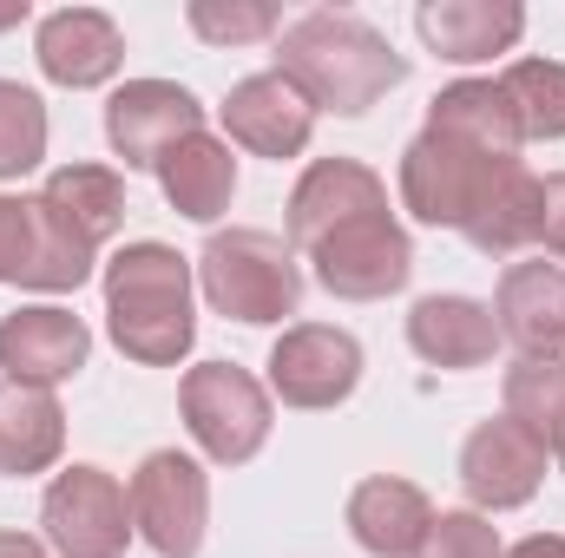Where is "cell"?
I'll use <instances>...</instances> for the list:
<instances>
[{"mask_svg":"<svg viewBox=\"0 0 565 558\" xmlns=\"http://www.w3.org/2000/svg\"><path fill=\"white\" fill-rule=\"evenodd\" d=\"M277 73L296 79V93H302L316 112L362 119L375 99H388V93L408 79V60L388 46V33H375L362 13L316 7V13H302V20L282 26Z\"/></svg>","mask_w":565,"mask_h":558,"instance_id":"obj_1","label":"cell"},{"mask_svg":"<svg viewBox=\"0 0 565 558\" xmlns=\"http://www.w3.org/2000/svg\"><path fill=\"white\" fill-rule=\"evenodd\" d=\"M106 329H113L126 362L178 368L198 342L191 264L171 244H126L106 264Z\"/></svg>","mask_w":565,"mask_h":558,"instance_id":"obj_2","label":"cell"},{"mask_svg":"<svg viewBox=\"0 0 565 558\" xmlns=\"http://www.w3.org/2000/svg\"><path fill=\"white\" fill-rule=\"evenodd\" d=\"M198 289L217 315L231 322H282L302 302V264L270 230H217L198 257Z\"/></svg>","mask_w":565,"mask_h":558,"instance_id":"obj_3","label":"cell"},{"mask_svg":"<svg viewBox=\"0 0 565 558\" xmlns=\"http://www.w3.org/2000/svg\"><path fill=\"white\" fill-rule=\"evenodd\" d=\"M178 408H184L191 440L204 447V460L217 466H244L270 440V388L237 362H198L178 388Z\"/></svg>","mask_w":565,"mask_h":558,"instance_id":"obj_4","label":"cell"},{"mask_svg":"<svg viewBox=\"0 0 565 558\" xmlns=\"http://www.w3.org/2000/svg\"><path fill=\"white\" fill-rule=\"evenodd\" d=\"M126 500H132L139 539L158 558H198L204 519H211V480H204V466L191 453H178V447L145 453L132 486H126Z\"/></svg>","mask_w":565,"mask_h":558,"instance_id":"obj_5","label":"cell"},{"mask_svg":"<svg viewBox=\"0 0 565 558\" xmlns=\"http://www.w3.org/2000/svg\"><path fill=\"white\" fill-rule=\"evenodd\" d=\"M46 546L60 558H126L132 546V500L106 466H66L40 500Z\"/></svg>","mask_w":565,"mask_h":558,"instance_id":"obj_6","label":"cell"},{"mask_svg":"<svg viewBox=\"0 0 565 558\" xmlns=\"http://www.w3.org/2000/svg\"><path fill=\"white\" fill-rule=\"evenodd\" d=\"M302 257L316 264V282H322L329 296H342V302L395 296V289L408 282V270H415V244H408V230H402L388 211L329 230V237H322L316 250H302Z\"/></svg>","mask_w":565,"mask_h":558,"instance_id":"obj_7","label":"cell"},{"mask_svg":"<svg viewBox=\"0 0 565 558\" xmlns=\"http://www.w3.org/2000/svg\"><path fill=\"white\" fill-rule=\"evenodd\" d=\"M362 382V342L349 329H329V322H296L282 329L277 348H270V395L282 408H302V415H322V408H342Z\"/></svg>","mask_w":565,"mask_h":558,"instance_id":"obj_8","label":"cell"},{"mask_svg":"<svg viewBox=\"0 0 565 558\" xmlns=\"http://www.w3.org/2000/svg\"><path fill=\"white\" fill-rule=\"evenodd\" d=\"M500 164L507 158H487V151L447 139V132H422V139L402 151V204L422 224H434V230H460Z\"/></svg>","mask_w":565,"mask_h":558,"instance_id":"obj_9","label":"cell"},{"mask_svg":"<svg viewBox=\"0 0 565 558\" xmlns=\"http://www.w3.org/2000/svg\"><path fill=\"white\" fill-rule=\"evenodd\" d=\"M204 132V106L178 79H126L106 99V144L126 158V171H158L164 151Z\"/></svg>","mask_w":565,"mask_h":558,"instance_id":"obj_10","label":"cell"},{"mask_svg":"<svg viewBox=\"0 0 565 558\" xmlns=\"http://www.w3.org/2000/svg\"><path fill=\"white\" fill-rule=\"evenodd\" d=\"M86 355H93V329L60 302H26L0 315V368L20 388H60L86 368Z\"/></svg>","mask_w":565,"mask_h":558,"instance_id":"obj_11","label":"cell"},{"mask_svg":"<svg viewBox=\"0 0 565 558\" xmlns=\"http://www.w3.org/2000/svg\"><path fill=\"white\" fill-rule=\"evenodd\" d=\"M546 480V447L533 433H520L513 420H480L460 447V486L473 500V513H513L540 493Z\"/></svg>","mask_w":565,"mask_h":558,"instance_id":"obj_12","label":"cell"},{"mask_svg":"<svg viewBox=\"0 0 565 558\" xmlns=\"http://www.w3.org/2000/svg\"><path fill=\"white\" fill-rule=\"evenodd\" d=\"M388 211V184L355 158H316L289 191V250H316L329 230Z\"/></svg>","mask_w":565,"mask_h":558,"instance_id":"obj_13","label":"cell"},{"mask_svg":"<svg viewBox=\"0 0 565 558\" xmlns=\"http://www.w3.org/2000/svg\"><path fill=\"white\" fill-rule=\"evenodd\" d=\"M33 60H40V73H46L53 86L86 93V86H106V79L126 66V33H119V20L99 13V7H60V13L40 20Z\"/></svg>","mask_w":565,"mask_h":558,"instance_id":"obj_14","label":"cell"},{"mask_svg":"<svg viewBox=\"0 0 565 558\" xmlns=\"http://www.w3.org/2000/svg\"><path fill=\"white\" fill-rule=\"evenodd\" d=\"M217 112H224L231 144H244V151H257V158H296V151L309 144V132H316V106L296 93V79H282L277 66L237 79Z\"/></svg>","mask_w":565,"mask_h":558,"instance_id":"obj_15","label":"cell"},{"mask_svg":"<svg viewBox=\"0 0 565 558\" xmlns=\"http://www.w3.org/2000/svg\"><path fill=\"white\" fill-rule=\"evenodd\" d=\"M427 526H434V506L415 480H395V473H375L349 493V533L355 546L375 558H422Z\"/></svg>","mask_w":565,"mask_h":558,"instance_id":"obj_16","label":"cell"},{"mask_svg":"<svg viewBox=\"0 0 565 558\" xmlns=\"http://www.w3.org/2000/svg\"><path fill=\"white\" fill-rule=\"evenodd\" d=\"M415 26L440 60L480 66L493 53H513V40L526 33V7H513V0H422Z\"/></svg>","mask_w":565,"mask_h":558,"instance_id":"obj_17","label":"cell"},{"mask_svg":"<svg viewBox=\"0 0 565 558\" xmlns=\"http://www.w3.org/2000/svg\"><path fill=\"white\" fill-rule=\"evenodd\" d=\"M493 322H500V335L520 355H559L565 348V270L559 264H507Z\"/></svg>","mask_w":565,"mask_h":558,"instance_id":"obj_18","label":"cell"},{"mask_svg":"<svg viewBox=\"0 0 565 558\" xmlns=\"http://www.w3.org/2000/svg\"><path fill=\"white\" fill-rule=\"evenodd\" d=\"M408 342L434 368H480L500 348V322L473 296H422L408 309Z\"/></svg>","mask_w":565,"mask_h":558,"instance_id":"obj_19","label":"cell"},{"mask_svg":"<svg viewBox=\"0 0 565 558\" xmlns=\"http://www.w3.org/2000/svg\"><path fill=\"white\" fill-rule=\"evenodd\" d=\"M540 184H546V178H533L520 158H507V164L493 171V184L480 191L473 217L460 224V237H467L480 257H513V250L540 244Z\"/></svg>","mask_w":565,"mask_h":558,"instance_id":"obj_20","label":"cell"},{"mask_svg":"<svg viewBox=\"0 0 565 558\" xmlns=\"http://www.w3.org/2000/svg\"><path fill=\"white\" fill-rule=\"evenodd\" d=\"M158 191H164V204H171L178 217L217 224V217L231 211V197H237V158H231V144L211 139V132H198V139H184L178 151H164Z\"/></svg>","mask_w":565,"mask_h":558,"instance_id":"obj_21","label":"cell"},{"mask_svg":"<svg viewBox=\"0 0 565 558\" xmlns=\"http://www.w3.org/2000/svg\"><path fill=\"white\" fill-rule=\"evenodd\" d=\"M427 132H447V139L473 144L487 158H513L520 151V126H513V106L500 93V79H454L434 93L427 106Z\"/></svg>","mask_w":565,"mask_h":558,"instance_id":"obj_22","label":"cell"},{"mask_svg":"<svg viewBox=\"0 0 565 558\" xmlns=\"http://www.w3.org/2000/svg\"><path fill=\"white\" fill-rule=\"evenodd\" d=\"M66 447V415L53 401V388H20V382H0V473L26 480V473H46Z\"/></svg>","mask_w":565,"mask_h":558,"instance_id":"obj_23","label":"cell"},{"mask_svg":"<svg viewBox=\"0 0 565 558\" xmlns=\"http://www.w3.org/2000/svg\"><path fill=\"white\" fill-rule=\"evenodd\" d=\"M93 264H99V244H93V237H86L60 204L33 197V250H26L20 289H46V296L79 289V282L93 277Z\"/></svg>","mask_w":565,"mask_h":558,"instance_id":"obj_24","label":"cell"},{"mask_svg":"<svg viewBox=\"0 0 565 558\" xmlns=\"http://www.w3.org/2000/svg\"><path fill=\"white\" fill-rule=\"evenodd\" d=\"M507 420L546 453H565V355H520L507 368Z\"/></svg>","mask_w":565,"mask_h":558,"instance_id":"obj_25","label":"cell"},{"mask_svg":"<svg viewBox=\"0 0 565 558\" xmlns=\"http://www.w3.org/2000/svg\"><path fill=\"white\" fill-rule=\"evenodd\" d=\"M40 197L60 204L93 244L119 237V224H126V184H119V171H106V164H60Z\"/></svg>","mask_w":565,"mask_h":558,"instance_id":"obj_26","label":"cell"},{"mask_svg":"<svg viewBox=\"0 0 565 558\" xmlns=\"http://www.w3.org/2000/svg\"><path fill=\"white\" fill-rule=\"evenodd\" d=\"M520 139H565V66L559 60H513L500 73Z\"/></svg>","mask_w":565,"mask_h":558,"instance_id":"obj_27","label":"cell"},{"mask_svg":"<svg viewBox=\"0 0 565 558\" xmlns=\"http://www.w3.org/2000/svg\"><path fill=\"white\" fill-rule=\"evenodd\" d=\"M46 158V106L33 86L0 79V178H26Z\"/></svg>","mask_w":565,"mask_h":558,"instance_id":"obj_28","label":"cell"},{"mask_svg":"<svg viewBox=\"0 0 565 558\" xmlns=\"http://www.w3.org/2000/svg\"><path fill=\"white\" fill-rule=\"evenodd\" d=\"M184 20H191V33L211 40V46H250V40H270L282 26L277 7H264V0H191Z\"/></svg>","mask_w":565,"mask_h":558,"instance_id":"obj_29","label":"cell"},{"mask_svg":"<svg viewBox=\"0 0 565 558\" xmlns=\"http://www.w3.org/2000/svg\"><path fill=\"white\" fill-rule=\"evenodd\" d=\"M422 558H507V546H500V533L487 526V513L460 506V513H434Z\"/></svg>","mask_w":565,"mask_h":558,"instance_id":"obj_30","label":"cell"},{"mask_svg":"<svg viewBox=\"0 0 565 558\" xmlns=\"http://www.w3.org/2000/svg\"><path fill=\"white\" fill-rule=\"evenodd\" d=\"M33 250V197H0V282H20Z\"/></svg>","mask_w":565,"mask_h":558,"instance_id":"obj_31","label":"cell"},{"mask_svg":"<svg viewBox=\"0 0 565 558\" xmlns=\"http://www.w3.org/2000/svg\"><path fill=\"white\" fill-rule=\"evenodd\" d=\"M540 244L553 264H565V171L540 184Z\"/></svg>","mask_w":565,"mask_h":558,"instance_id":"obj_32","label":"cell"},{"mask_svg":"<svg viewBox=\"0 0 565 558\" xmlns=\"http://www.w3.org/2000/svg\"><path fill=\"white\" fill-rule=\"evenodd\" d=\"M507 558H565V539L559 533H540V539H520Z\"/></svg>","mask_w":565,"mask_h":558,"instance_id":"obj_33","label":"cell"},{"mask_svg":"<svg viewBox=\"0 0 565 558\" xmlns=\"http://www.w3.org/2000/svg\"><path fill=\"white\" fill-rule=\"evenodd\" d=\"M0 558H46V546L26 533H0Z\"/></svg>","mask_w":565,"mask_h":558,"instance_id":"obj_34","label":"cell"},{"mask_svg":"<svg viewBox=\"0 0 565 558\" xmlns=\"http://www.w3.org/2000/svg\"><path fill=\"white\" fill-rule=\"evenodd\" d=\"M20 20H26V0H7V7H0V33H7V26H20Z\"/></svg>","mask_w":565,"mask_h":558,"instance_id":"obj_35","label":"cell"},{"mask_svg":"<svg viewBox=\"0 0 565 558\" xmlns=\"http://www.w3.org/2000/svg\"><path fill=\"white\" fill-rule=\"evenodd\" d=\"M559 460H565V453H559Z\"/></svg>","mask_w":565,"mask_h":558,"instance_id":"obj_36","label":"cell"}]
</instances>
